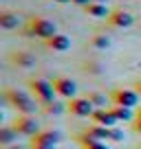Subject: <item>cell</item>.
<instances>
[{"label": "cell", "mask_w": 141, "mask_h": 149, "mask_svg": "<svg viewBox=\"0 0 141 149\" xmlns=\"http://www.w3.org/2000/svg\"><path fill=\"white\" fill-rule=\"evenodd\" d=\"M5 99H7L9 105H13L16 110L20 112V114H33V112L38 110L35 101H33L27 92H22V90H16V88L5 90Z\"/></svg>", "instance_id": "1"}, {"label": "cell", "mask_w": 141, "mask_h": 149, "mask_svg": "<svg viewBox=\"0 0 141 149\" xmlns=\"http://www.w3.org/2000/svg\"><path fill=\"white\" fill-rule=\"evenodd\" d=\"M27 35L31 37H40V40H51L53 35H57V26L47 18H31L27 26Z\"/></svg>", "instance_id": "2"}, {"label": "cell", "mask_w": 141, "mask_h": 149, "mask_svg": "<svg viewBox=\"0 0 141 149\" xmlns=\"http://www.w3.org/2000/svg\"><path fill=\"white\" fill-rule=\"evenodd\" d=\"M29 88H31V92L35 94V99H38L42 105H49V103H53L55 101V88H53V84L51 81H47V79H31L29 81Z\"/></svg>", "instance_id": "3"}, {"label": "cell", "mask_w": 141, "mask_h": 149, "mask_svg": "<svg viewBox=\"0 0 141 149\" xmlns=\"http://www.w3.org/2000/svg\"><path fill=\"white\" fill-rule=\"evenodd\" d=\"M110 101L115 105H121V107H137L139 105V92L137 90H128V88H119L110 94Z\"/></svg>", "instance_id": "4"}, {"label": "cell", "mask_w": 141, "mask_h": 149, "mask_svg": "<svg viewBox=\"0 0 141 149\" xmlns=\"http://www.w3.org/2000/svg\"><path fill=\"white\" fill-rule=\"evenodd\" d=\"M13 130L22 136H35V134H40V123L31 114H20L13 123Z\"/></svg>", "instance_id": "5"}, {"label": "cell", "mask_w": 141, "mask_h": 149, "mask_svg": "<svg viewBox=\"0 0 141 149\" xmlns=\"http://www.w3.org/2000/svg\"><path fill=\"white\" fill-rule=\"evenodd\" d=\"M104 140H110V130L108 127H102V125H95L88 127L84 134H80V143L84 145H93V143H104Z\"/></svg>", "instance_id": "6"}, {"label": "cell", "mask_w": 141, "mask_h": 149, "mask_svg": "<svg viewBox=\"0 0 141 149\" xmlns=\"http://www.w3.org/2000/svg\"><path fill=\"white\" fill-rule=\"evenodd\" d=\"M62 140V134L55 130H47V132H40L31 138V147H55L57 143Z\"/></svg>", "instance_id": "7"}, {"label": "cell", "mask_w": 141, "mask_h": 149, "mask_svg": "<svg viewBox=\"0 0 141 149\" xmlns=\"http://www.w3.org/2000/svg\"><path fill=\"white\" fill-rule=\"evenodd\" d=\"M68 110L73 116L77 118H86V116H93V112H95V105L90 103V99H73V101L68 103Z\"/></svg>", "instance_id": "8"}, {"label": "cell", "mask_w": 141, "mask_h": 149, "mask_svg": "<svg viewBox=\"0 0 141 149\" xmlns=\"http://www.w3.org/2000/svg\"><path fill=\"white\" fill-rule=\"evenodd\" d=\"M53 88H55L57 97H64V99H73L77 94V84L68 77H57L53 79Z\"/></svg>", "instance_id": "9"}, {"label": "cell", "mask_w": 141, "mask_h": 149, "mask_svg": "<svg viewBox=\"0 0 141 149\" xmlns=\"http://www.w3.org/2000/svg\"><path fill=\"white\" fill-rule=\"evenodd\" d=\"M106 22H108L110 26H115V29H128V26H132L135 18H132L130 11L117 9V11H113V13H110V18L106 20Z\"/></svg>", "instance_id": "10"}, {"label": "cell", "mask_w": 141, "mask_h": 149, "mask_svg": "<svg viewBox=\"0 0 141 149\" xmlns=\"http://www.w3.org/2000/svg\"><path fill=\"white\" fill-rule=\"evenodd\" d=\"M95 121V125H102V127H108V130H113L115 125H117V118H115L113 110H95L93 116H90Z\"/></svg>", "instance_id": "11"}, {"label": "cell", "mask_w": 141, "mask_h": 149, "mask_svg": "<svg viewBox=\"0 0 141 149\" xmlns=\"http://www.w3.org/2000/svg\"><path fill=\"white\" fill-rule=\"evenodd\" d=\"M47 46L51 48V51H55V53H64V51L70 48V37L57 33V35H53L51 40H47Z\"/></svg>", "instance_id": "12"}, {"label": "cell", "mask_w": 141, "mask_h": 149, "mask_svg": "<svg viewBox=\"0 0 141 149\" xmlns=\"http://www.w3.org/2000/svg\"><path fill=\"white\" fill-rule=\"evenodd\" d=\"M84 11L90 15V18H106V20H108L110 13H113V11H108V7L102 5V2H90V5L84 7Z\"/></svg>", "instance_id": "13"}, {"label": "cell", "mask_w": 141, "mask_h": 149, "mask_svg": "<svg viewBox=\"0 0 141 149\" xmlns=\"http://www.w3.org/2000/svg\"><path fill=\"white\" fill-rule=\"evenodd\" d=\"M18 24H20V18L16 13H11V11H2L0 13V29L13 31V29H18Z\"/></svg>", "instance_id": "14"}, {"label": "cell", "mask_w": 141, "mask_h": 149, "mask_svg": "<svg viewBox=\"0 0 141 149\" xmlns=\"http://www.w3.org/2000/svg\"><path fill=\"white\" fill-rule=\"evenodd\" d=\"M11 61H16V66H22V68H31V66L35 64V57H33L31 53L20 51V53H13V55H11Z\"/></svg>", "instance_id": "15"}, {"label": "cell", "mask_w": 141, "mask_h": 149, "mask_svg": "<svg viewBox=\"0 0 141 149\" xmlns=\"http://www.w3.org/2000/svg\"><path fill=\"white\" fill-rule=\"evenodd\" d=\"M18 136L20 134L13 127H2V130H0V145H2V147H11V145L18 140Z\"/></svg>", "instance_id": "16"}, {"label": "cell", "mask_w": 141, "mask_h": 149, "mask_svg": "<svg viewBox=\"0 0 141 149\" xmlns=\"http://www.w3.org/2000/svg\"><path fill=\"white\" fill-rule=\"evenodd\" d=\"M113 114L117 121H123V123H130L132 118H135V114H132L130 107H121V105H115L113 107Z\"/></svg>", "instance_id": "17"}, {"label": "cell", "mask_w": 141, "mask_h": 149, "mask_svg": "<svg viewBox=\"0 0 141 149\" xmlns=\"http://www.w3.org/2000/svg\"><path fill=\"white\" fill-rule=\"evenodd\" d=\"M88 99L95 105V110H106V105H108V101H110V97H106V94H102V92H90Z\"/></svg>", "instance_id": "18"}, {"label": "cell", "mask_w": 141, "mask_h": 149, "mask_svg": "<svg viewBox=\"0 0 141 149\" xmlns=\"http://www.w3.org/2000/svg\"><path fill=\"white\" fill-rule=\"evenodd\" d=\"M93 46L99 48V51H104V48H108L110 46V37L108 35H104V33H99V35L93 37Z\"/></svg>", "instance_id": "19"}, {"label": "cell", "mask_w": 141, "mask_h": 149, "mask_svg": "<svg viewBox=\"0 0 141 149\" xmlns=\"http://www.w3.org/2000/svg\"><path fill=\"white\" fill-rule=\"evenodd\" d=\"M44 112H47L49 116H57V114L64 112V105L57 103V101H53V103H49V105H44Z\"/></svg>", "instance_id": "20"}, {"label": "cell", "mask_w": 141, "mask_h": 149, "mask_svg": "<svg viewBox=\"0 0 141 149\" xmlns=\"http://www.w3.org/2000/svg\"><path fill=\"white\" fill-rule=\"evenodd\" d=\"M123 138H126V136H123L121 130H117V127H113V130H110V140H115V143H121Z\"/></svg>", "instance_id": "21"}, {"label": "cell", "mask_w": 141, "mask_h": 149, "mask_svg": "<svg viewBox=\"0 0 141 149\" xmlns=\"http://www.w3.org/2000/svg\"><path fill=\"white\" fill-rule=\"evenodd\" d=\"M84 149H108V145L106 143H93V145H86Z\"/></svg>", "instance_id": "22"}, {"label": "cell", "mask_w": 141, "mask_h": 149, "mask_svg": "<svg viewBox=\"0 0 141 149\" xmlns=\"http://www.w3.org/2000/svg\"><path fill=\"white\" fill-rule=\"evenodd\" d=\"M73 2H75V5H80V7H86V5H90L93 0H73Z\"/></svg>", "instance_id": "23"}, {"label": "cell", "mask_w": 141, "mask_h": 149, "mask_svg": "<svg viewBox=\"0 0 141 149\" xmlns=\"http://www.w3.org/2000/svg\"><path fill=\"white\" fill-rule=\"evenodd\" d=\"M135 90H137V92H139V94H141V81H137V86H135Z\"/></svg>", "instance_id": "24"}, {"label": "cell", "mask_w": 141, "mask_h": 149, "mask_svg": "<svg viewBox=\"0 0 141 149\" xmlns=\"http://www.w3.org/2000/svg\"><path fill=\"white\" fill-rule=\"evenodd\" d=\"M135 130H137V132L141 134V123H135Z\"/></svg>", "instance_id": "25"}, {"label": "cell", "mask_w": 141, "mask_h": 149, "mask_svg": "<svg viewBox=\"0 0 141 149\" xmlns=\"http://www.w3.org/2000/svg\"><path fill=\"white\" fill-rule=\"evenodd\" d=\"M2 149H22V147H18V145H11V147H2Z\"/></svg>", "instance_id": "26"}, {"label": "cell", "mask_w": 141, "mask_h": 149, "mask_svg": "<svg viewBox=\"0 0 141 149\" xmlns=\"http://www.w3.org/2000/svg\"><path fill=\"white\" fill-rule=\"evenodd\" d=\"M55 2H60V5H66V2H73V0H55Z\"/></svg>", "instance_id": "27"}, {"label": "cell", "mask_w": 141, "mask_h": 149, "mask_svg": "<svg viewBox=\"0 0 141 149\" xmlns=\"http://www.w3.org/2000/svg\"><path fill=\"white\" fill-rule=\"evenodd\" d=\"M135 123H141V110H139V114H137V121Z\"/></svg>", "instance_id": "28"}, {"label": "cell", "mask_w": 141, "mask_h": 149, "mask_svg": "<svg viewBox=\"0 0 141 149\" xmlns=\"http://www.w3.org/2000/svg\"><path fill=\"white\" fill-rule=\"evenodd\" d=\"M35 149H55V147H35Z\"/></svg>", "instance_id": "29"}, {"label": "cell", "mask_w": 141, "mask_h": 149, "mask_svg": "<svg viewBox=\"0 0 141 149\" xmlns=\"http://www.w3.org/2000/svg\"><path fill=\"white\" fill-rule=\"evenodd\" d=\"M93 2H102V5H104V0H93Z\"/></svg>", "instance_id": "30"}]
</instances>
